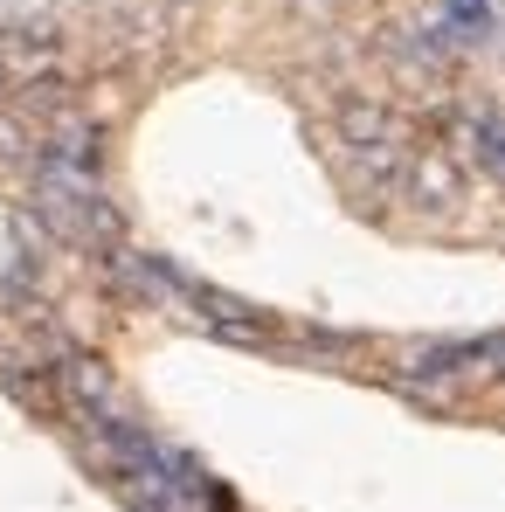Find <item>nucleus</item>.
<instances>
[{
	"label": "nucleus",
	"instance_id": "1",
	"mask_svg": "<svg viewBox=\"0 0 505 512\" xmlns=\"http://www.w3.org/2000/svg\"><path fill=\"white\" fill-rule=\"evenodd\" d=\"M402 187L416 201H429V208H450V201H464V167L450 153H416L409 173H402Z\"/></svg>",
	"mask_w": 505,
	"mask_h": 512
},
{
	"label": "nucleus",
	"instance_id": "3",
	"mask_svg": "<svg viewBox=\"0 0 505 512\" xmlns=\"http://www.w3.org/2000/svg\"><path fill=\"white\" fill-rule=\"evenodd\" d=\"M173 7H194V0H173Z\"/></svg>",
	"mask_w": 505,
	"mask_h": 512
},
{
	"label": "nucleus",
	"instance_id": "2",
	"mask_svg": "<svg viewBox=\"0 0 505 512\" xmlns=\"http://www.w3.org/2000/svg\"><path fill=\"white\" fill-rule=\"evenodd\" d=\"M49 153V132H42V118L35 111H14V104H0V160L7 167H21V160H42Z\"/></svg>",
	"mask_w": 505,
	"mask_h": 512
}]
</instances>
